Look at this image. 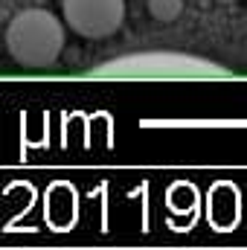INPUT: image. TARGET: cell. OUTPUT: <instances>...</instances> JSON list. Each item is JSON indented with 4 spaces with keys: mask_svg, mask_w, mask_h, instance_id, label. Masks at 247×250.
Listing matches in <instances>:
<instances>
[{
    "mask_svg": "<svg viewBox=\"0 0 247 250\" xmlns=\"http://www.w3.org/2000/svg\"><path fill=\"white\" fill-rule=\"evenodd\" d=\"M90 79H230V70L186 53H128L93 67Z\"/></svg>",
    "mask_w": 247,
    "mask_h": 250,
    "instance_id": "1",
    "label": "cell"
},
{
    "mask_svg": "<svg viewBox=\"0 0 247 250\" xmlns=\"http://www.w3.org/2000/svg\"><path fill=\"white\" fill-rule=\"evenodd\" d=\"M3 41L12 62L29 70H41L59 62L64 50V26L47 9H23L9 21Z\"/></svg>",
    "mask_w": 247,
    "mask_h": 250,
    "instance_id": "2",
    "label": "cell"
},
{
    "mask_svg": "<svg viewBox=\"0 0 247 250\" xmlns=\"http://www.w3.org/2000/svg\"><path fill=\"white\" fill-rule=\"evenodd\" d=\"M67 26L82 38H111L125 21V0H62Z\"/></svg>",
    "mask_w": 247,
    "mask_h": 250,
    "instance_id": "3",
    "label": "cell"
},
{
    "mask_svg": "<svg viewBox=\"0 0 247 250\" xmlns=\"http://www.w3.org/2000/svg\"><path fill=\"white\" fill-rule=\"evenodd\" d=\"M181 12H184V0H148V15L160 23L178 21Z\"/></svg>",
    "mask_w": 247,
    "mask_h": 250,
    "instance_id": "4",
    "label": "cell"
},
{
    "mask_svg": "<svg viewBox=\"0 0 247 250\" xmlns=\"http://www.w3.org/2000/svg\"><path fill=\"white\" fill-rule=\"evenodd\" d=\"M218 3H221V6H233L236 0H218Z\"/></svg>",
    "mask_w": 247,
    "mask_h": 250,
    "instance_id": "5",
    "label": "cell"
}]
</instances>
